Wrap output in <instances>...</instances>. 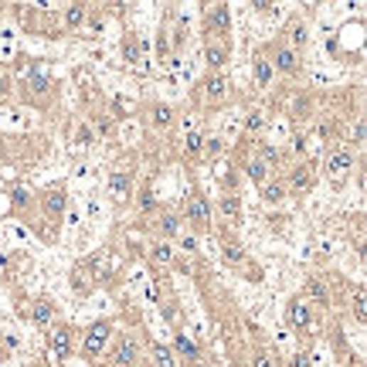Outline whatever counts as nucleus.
Instances as JSON below:
<instances>
[{
	"instance_id": "nucleus-17",
	"label": "nucleus",
	"mask_w": 367,
	"mask_h": 367,
	"mask_svg": "<svg viewBox=\"0 0 367 367\" xmlns=\"http://www.w3.org/2000/svg\"><path fill=\"white\" fill-rule=\"evenodd\" d=\"M45 211L51 214V218H58V214L65 211V191H61V187H55V191L45 194Z\"/></svg>"
},
{
	"instance_id": "nucleus-21",
	"label": "nucleus",
	"mask_w": 367,
	"mask_h": 367,
	"mask_svg": "<svg viewBox=\"0 0 367 367\" xmlns=\"http://www.w3.org/2000/svg\"><path fill=\"white\" fill-rule=\"evenodd\" d=\"M65 24H68V31L82 28V24H85V4H72V7L65 11Z\"/></svg>"
},
{
	"instance_id": "nucleus-5",
	"label": "nucleus",
	"mask_w": 367,
	"mask_h": 367,
	"mask_svg": "<svg viewBox=\"0 0 367 367\" xmlns=\"http://www.w3.org/2000/svg\"><path fill=\"white\" fill-rule=\"evenodd\" d=\"M137 357H139V344L133 336H122L116 344V351H112V367H133Z\"/></svg>"
},
{
	"instance_id": "nucleus-29",
	"label": "nucleus",
	"mask_w": 367,
	"mask_h": 367,
	"mask_svg": "<svg viewBox=\"0 0 367 367\" xmlns=\"http://www.w3.org/2000/svg\"><path fill=\"white\" fill-rule=\"evenodd\" d=\"M221 214H225V218H238V214H242V201H238V198H225V201H221Z\"/></svg>"
},
{
	"instance_id": "nucleus-2",
	"label": "nucleus",
	"mask_w": 367,
	"mask_h": 367,
	"mask_svg": "<svg viewBox=\"0 0 367 367\" xmlns=\"http://www.w3.org/2000/svg\"><path fill=\"white\" fill-rule=\"evenodd\" d=\"M184 218H187V225H194L198 231L211 228V204H208V198L194 191L191 198L184 201Z\"/></svg>"
},
{
	"instance_id": "nucleus-36",
	"label": "nucleus",
	"mask_w": 367,
	"mask_h": 367,
	"mask_svg": "<svg viewBox=\"0 0 367 367\" xmlns=\"http://www.w3.org/2000/svg\"><path fill=\"white\" fill-rule=\"evenodd\" d=\"M353 143L364 147V119H357V126H353Z\"/></svg>"
},
{
	"instance_id": "nucleus-8",
	"label": "nucleus",
	"mask_w": 367,
	"mask_h": 367,
	"mask_svg": "<svg viewBox=\"0 0 367 367\" xmlns=\"http://www.w3.org/2000/svg\"><path fill=\"white\" fill-rule=\"evenodd\" d=\"M353 167V156L351 153H334L330 156V164H326V174H330V181H344Z\"/></svg>"
},
{
	"instance_id": "nucleus-9",
	"label": "nucleus",
	"mask_w": 367,
	"mask_h": 367,
	"mask_svg": "<svg viewBox=\"0 0 367 367\" xmlns=\"http://www.w3.org/2000/svg\"><path fill=\"white\" fill-rule=\"evenodd\" d=\"M109 194H112V201H126L133 194V177L129 174H109Z\"/></svg>"
},
{
	"instance_id": "nucleus-13",
	"label": "nucleus",
	"mask_w": 367,
	"mask_h": 367,
	"mask_svg": "<svg viewBox=\"0 0 367 367\" xmlns=\"http://www.w3.org/2000/svg\"><path fill=\"white\" fill-rule=\"evenodd\" d=\"M289 323L296 330H306V326H309V303H306V299H292L289 303Z\"/></svg>"
},
{
	"instance_id": "nucleus-11",
	"label": "nucleus",
	"mask_w": 367,
	"mask_h": 367,
	"mask_svg": "<svg viewBox=\"0 0 367 367\" xmlns=\"http://www.w3.org/2000/svg\"><path fill=\"white\" fill-rule=\"evenodd\" d=\"M289 187L296 194H306V191L313 187V170H309V164H299V167L289 170Z\"/></svg>"
},
{
	"instance_id": "nucleus-28",
	"label": "nucleus",
	"mask_w": 367,
	"mask_h": 367,
	"mask_svg": "<svg viewBox=\"0 0 367 367\" xmlns=\"http://www.w3.org/2000/svg\"><path fill=\"white\" fill-rule=\"evenodd\" d=\"M248 177H252L255 184H265V177H269V167H265L262 160H252V164H248Z\"/></svg>"
},
{
	"instance_id": "nucleus-32",
	"label": "nucleus",
	"mask_w": 367,
	"mask_h": 367,
	"mask_svg": "<svg viewBox=\"0 0 367 367\" xmlns=\"http://www.w3.org/2000/svg\"><path fill=\"white\" fill-rule=\"evenodd\" d=\"M353 317L364 320V289H353Z\"/></svg>"
},
{
	"instance_id": "nucleus-12",
	"label": "nucleus",
	"mask_w": 367,
	"mask_h": 367,
	"mask_svg": "<svg viewBox=\"0 0 367 367\" xmlns=\"http://www.w3.org/2000/svg\"><path fill=\"white\" fill-rule=\"evenodd\" d=\"M252 75H255V85H262V89H269V82H272V61L265 58V55H259V58L252 61Z\"/></svg>"
},
{
	"instance_id": "nucleus-19",
	"label": "nucleus",
	"mask_w": 367,
	"mask_h": 367,
	"mask_svg": "<svg viewBox=\"0 0 367 367\" xmlns=\"http://www.w3.org/2000/svg\"><path fill=\"white\" fill-rule=\"evenodd\" d=\"M51 317H55V306L48 303V299H38V303H34V309H31V320L38 323V326H48V323H51Z\"/></svg>"
},
{
	"instance_id": "nucleus-25",
	"label": "nucleus",
	"mask_w": 367,
	"mask_h": 367,
	"mask_svg": "<svg viewBox=\"0 0 367 367\" xmlns=\"http://www.w3.org/2000/svg\"><path fill=\"white\" fill-rule=\"evenodd\" d=\"M201 150H204V137H201V133H187L184 153H187V156H201Z\"/></svg>"
},
{
	"instance_id": "nucleus-10",
	"label": "nucleus",
	"mask_w": 367,
	"mask_h": 367,
	"mask_svg": "<svg viewBox=\"0 0 367 367\" xmlns=\"http://www.w3.org/2000/svg\"><path fill=\"white\" fill-rule=\"evenodd\" d=\"M174 353H177V357H184V361H191V364H198V361H201L198 344H194V340H191L187 334H177V336H174Z\"/></svg>"
},
{
	"instance_id": "nucleus-34",
	"label": "nucleus",
	"mask_w": 367,
	"mask_h": 367,
	"mask_svg": "<svg viewBox=\"0 0 367 367\" xmlns=\"http://www.w3.org/2000/svg\"><path fill=\"white\" fill-rule=\"evenodd\" d=\"M289 367H313V361H309V353L299 351V353H292L289 357Z\"/></svg>"
},
{
	"instance_id": "nucleus-22",
	"label": "nucleus",
	"mask_w": 367,
	"mask_h": 367,
	"mask_svg": "<svg viewBox=\"0 0 367 367\" xmlns=\"http://www.w3.org/2000/svg\"><path fill=\"white\" fill-rule=\"evenodd\" d=\"M153 126H156V129H170V126H174V109L170 106H153Z\"/></svg>"
},
{
	"instance_id": "nucleus-16",
	"label": "nucleus",
	"mask_w": 367,
	"mask_h": 367,
	"mask_svg": "<svg viewBox=\"0 0 367 367\" xmlns=\"http://www.w3.org/2000/svg\"><path fill=\"white\" fill-rule=\"evenodd\" d=\"M204 55H208V65H211V68H221V65L228 61V45H225V41H211Z\"/></svg>"
},
{
	"instance_id": "nucleus-26",
	"label": "nucleus",
	"mask_w": 367,
	"mask_h": 367,
	"mask_svg": "<svg viewBox=\"0 0 367 367\" xmlns=\"http://www.w3.org/2000/svg\"><path fill=\"white\" fill-rule=\"evenodd\" d=\"M262 126H265V116H262V112H248V116H245V122H242L245 133H259Z\"/></svg>"
},
{
	"instance_id": "nucleus-37",
	"label": "nucleus",
	"mask_w": 367,
	"mask_h": 367,
	"mask_svg": "<svg viewBox=\"0 0 367 367\" xmlns=\"http://www.w3.org/2000/svg\"><path fill=\"white\" fill-rule=\"evenodd\" d=\"M75 137H78V143H92V129H89V126H78Z\"/></svg>"
},
{
	"instance_id": "nucleus-1",
	"label": "nucleus",
	"mask_w": 367,
	"mask_h": 367,
	"mask_svg": "<svg viewBox=\"0 0 367 367\" xmlns=\"http://www.w3.org/2000/svg\"><path fill=\"white\" fill-rule=\"evenodd\" d=\"M109 336H112V323H109V320L92 323V326H89V334H85V340H82V353H85L89 361H99V357L106 353Z\"/></svg>"
},
{
	"instance_id": "nucleus-31",
	"label": "nucleus",
	"mask_w": 367,
	"mask_h": 367,
	"mask_svg": "<svg viewBox=\"0 0 367 367\" xmlns=\"http://www.w3.org/2000/svg\"><path fill=\"white\" fill-rule=\"evenodd\" d=\"M122 51H126V61H129V65H137V61H139V41H137V38H129Z\"/></svg>"
},
{
	"instance_id": "nucleus-15",
	"label": "nucleus",
	"mask_w": 367,
	"mask_h": 367,
	"mask_svg": "<svg viewBox=\"0 0 367 367\" xmlns=\"http://www.w3.org/2000/svg\"><path fill=\"white\" fill-rule=\"evenodd\" d=\"M282 198H286V184L282 181H265L262 184V201H265V204H279Z\"/></svg>"
},
{
	"instance_id": "nucleus-27",
	"label": "nucleus",
	"mask_w": 367,
	"mask_h": 367,
	"mask_svg": "<svg viewBox=\"0 0 367 367\" xmlns=\"http://www.w3.org/2000/svg\"><path fill=\"white\" fill-rule=\"evenodd\" d=\"M139 208L147 214L156 211V194H153V187H143V191H139Z\"/></svg>"
},
{
	"instance_id": "nucleus-6",
	"label": "nucleus",
	"mask_w": 367,
	"mask_h": 367,
	"mask_svg": "<svg viewBox=\"0 0 367 367\" xmlns=\"http://www.w3.org/2000/svg\"><path fill=\"white\" fill-rule=\"evenodd\" d=\"M231 28V14L225 4H214V11H208V31L211 34H218V38H225Z\"/></svg>"
},
{
	"instance_id": "nucleus-33",
	"label": "nucleus",
	"mask_w": 367,
	"mask_h": 367,
	"mask_svg": "<svg viewBox=\"0 0 367 367\" xmlns=\"http://www.w3.org/2000/svg\"><path fill=\"white\" fill-rule=\"evenodd\" d=\"M204 150L211 153V156H218V153L225 150V143H221L218 137H204Z\"/></svg>"
},
{
	"instance_id": "nucleus-20",
	"label": "nucleus",
	"mask_w": 367,
	"mask_h": 367,
	"mask_svg": "<svg viewBox=\"0 0 367 367\" xmlns=\"http://www.w3.org/2000/svg\"><path fill=\"white\" fill-rule=\"evenodd\" d=\"M289 41H292V51H296V55H299V51L306 48L309 34H306V24H303V21H292V24H289Z\"/></svg>"
},
{
	"instance_id": "nucleus-3",
	"label": "nucleus",
	"mask_w": 367,
	"mask_h": 367,
	"mask_svg": "<svg viewBox=\"0 0 367 367\" xmlns=\"http://www.w3.org/2000/svg\"><path fill=\"white\" fill-rule=\"evenodd\" d=\"M48 351L55 361H68L72 357V326H51L48 330Z\"/></svg>"
},
{
	"instance_id": "nucleus-24",
	"label": "nucleus",
	"mask_w": 367,
	"mask_h": 367,
	"mask_svg": "<svg viewBox=\"0 0 367 367\" xmlns=\"http://www.w3.org/2000/svg\"><path fill=\"white\" fill-rule=\"evenodd\" d=\"M153 262H160V265H170V262H174V248H170L167 242H156L153 245Z\"/></svg>"
},
{
	"instance_id": "nucleus-30",
	"label": "nucleus",
	"mask_w": 367,
	"mask_h": 367,
	"mask_svg": "<svg viewBox=\"0 0 367 367\" xmlns=\"http://www.w3.org/2000/svg\"><path fill=\"white\" fill-rule=\"evenodd\" d=\"M252 367H279V361H275V353L259 351L255 357H252Z\"/></svg>"
},
{
	"instance_id": "nucleus-35",
	"label": "nucleus",
	"mask_w": 367,
	"mask_h": 367,
	"mask_svg": "<svg viewBox=\"0 0 367 367\" xmlns=\"http://www.w3.org/2000/svg\"><path fill=\"white\" fill-rule=\"evenodd\" d=\"M225 259H228V262H235V265H238V262H242L245 255H242V252H238V245H225Z\"/></svg>"
},
{
	"instance_id": "nucleus-23",
	"label": "nucleus",
	"mask_w": 367,
	"mask_h": 367,
	"mask_svg": "<svg viewBox=\"0 0 367 367\" xmlns=\"http://www.w3.org/2000/svg\"><path fill=\"white\" fill-rule=\"evenodd\" d=\"M156 231H160V235H177V231H181V218H177V214H160V221H156Z\"/></svg>"
},
{
	"instance_id": "nucleus-14",
	"label": "nucleus",
	"mask_w": 367,
	"mask_h": 367,
	"mask_svg": "<svg viewBox=\"0 0 367 367\" xmlns=\"http://www.w3.org/2000/svg\"><path fill=\"white\" fill-rule=\"evenodd\" d=\"M306 296H309L313 303H330V289H326V282L317 279V275L306 279Z\"/></svg>"
},
{
	"instance_id": "nucleus-4",
	"label": "nucleus",
	"mask_w": 367,
	"mask_h": 367,
	"mask_svg": "<svg viewBox=\"0 0 367 367\" xmlns=\"http://www.w3.org/2000/svg\"><path fill=\"white\" fill-rule=\"evenodd\" d=\"M269 61H272V72H282V75H299V65H303V61H299V55H296L289 45L275 48Z\"/></svg>"
},
{
	"instance_id": "nucleus-18",
	"label": "nucleus",
	"mask_w": 367,
	"mask_h": 367,
	"mask_svg": "<svg viewBox=\"0 0 367 367\" xmlns=\"http://www.w3.org/2000/svg\"><path fill=\"white\" fill-rule=\"evenodd\" d=\"M150 361H153V367H177V361H174V351H170V347H164V344H153Z\"/></svg>"
},
{
	"instance_id": "nucleus-7",
	"label": "nucleus",
	"mask_w": 367,
	"mask_h": 367,
	"mask_svg": "<svg viewBox=\"0 0 367 367\" xmlns=\"http://www.w3.org/2000/svg\"><path fill=\"white\" fill-rule=\"evenodd\" d=\"M228 92L231 89H228V78L225 75H218V72H214V75L204 78V99H208V102H221Z\"/></svg>"
}]
</instances>
